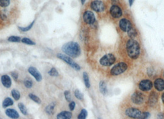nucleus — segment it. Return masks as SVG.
Here are the masks:
<instances>
[{
    "mask_svg": "<svg viewBox=\"0 0 164 119\" xmlns=\"http://www.w3.org/2000/svg\"><path fill=\"white\" fill-rule=\"evenodd\" d=\"M28 97H30V98L33 100V101H34L35 102H36V104H40L41 103V100L40 99L38 96H36V95L32 93H30L28 94Z\"/></svg>",
    "mask_w": 164,
    "mask_h": 119,
    "instance_id": "26",
    "label": "nucleus"
},
{
    "mask_svg": "<svg viewBox=\"0 0 164 119\" xmlns=\"http://www.w3.org/2000/svg\"><path fill=\"white\" fill-rule=\"evenodd\" d=\"M91 8L94 11L97 13H101L105 10V5L104 3L100 1V0H94L91 3Z\"/></svg>",
    "mask_w": 164,
    "mask_h": 119,
    "instance_id": "10",
    "label": "nucleus"
},
{
    "mask_svg": "<svg viewBox=\"0 0 164 119\" xmlns=\"http://www.w3.org/2000/svg\"><path fill=\"white\" fill-rule=\"evenodd\" d=\"M99 88L100 92L103 94V95L107 94V84L106 82L104 81H101L99 84Z\"/></svg>",
    "mask_w": 164,
    "mask_h": 119,
    "instance_id": "19",
    "label": "nucleus"
},
{
    "mask_svg": "<svg viewBox=\"0 0 164 119\" xmlns=\"http://www.w3.org/2000/svg\"><path fill=\"white\" fill-rule=\"evenodd\" d=\"M11 74L12 77L15 79V80H17L18 78H19V74H18V73L16 71H12L11 73Z\"/></svg>",
    "mask_w": 164,
    "mask_h": 119,
    "instance_id": "38",
    "label": "nucleus"
},
{
    "mask_svg": "<svg viewBox=\"0 0 164 119\" xmlns=\"http://www.w3.org/2000/svg\"><path fill=\"white\" fill-rule=\"evenodd\" d=\"M56 104L54 102L51 103L48 106H47L45 108V112L48 115H53L54 112V108H55Z\"/></svg>",
    "mask_w": 164,
    "mask_h": 119,
    "instance_id": "20",
    "label": "nucleus"
},
{
    "mask_svg": "<svg viewBox=\"0 0 164 119\" xmlns=\"http://www.w3.org/2000/svg\"><path fill=\"white\" fill-rule=\"evenodd\" d=\"M128 1H129L130 6H132V5H133V2H134V0H128Z\"/></svg>",
    "mask_w": 164,
    "mask_h": 119,
    "instance_id": "42",
    "label": "nucleus"
},
{
    "mask_svg": "<svg viewBox=\"0 0 164 119\" xmlns=\"http://www.w3.org/2000/svg\"><path fill=\"white\" fill-rule=\"evenodd\" d=\"M64 94L65 99H66L67 101H68V102H71L72 97H71L70 92L69 91H64Z\"/></svg>",
    "mask_w": 164,
    "mask_h": 119,
    "instance_id": "35",
    "label": "nucleus"
},
{
    "mask_svg": "<svg viewBox=\"0 0 164 119\" xmlns=\"http://www.w3.org/2000/svg\"><path fill=\"white\" fill-rule=\"evenodd\" d=\"M88 116V112L85 109H83L78 115V119H86Z\"/></svg>",
    "mask_w": 164,
    "mask_h": 119,
    "instance_id": "29",
    "label": "nucleus"
},
{
    "mask_svg": "<svg viewBox=\"0 0 164 119\" xmlns=\"http://www.w3.org/2000/svg\"><path fill=\"white\" fill-rule=\"evenodd\" d=\"M0 119H1V118H0Z\"/></svg>",
    "mask_w": 164,
    "mask_h": 119,
    "instance_id": "46",
    "label": "nucleus"
},
{
    "mask_svg": "<svg viewBox=\"0 0 164 119\" xmlns=\"http://www.w3.org/2000/svg\"><path fill=\"white\" fill-rule=\"evenodd\" d=\"M21 42L23 43L24 44H27L28 45H35L36 44V43L32 41L31 39H28L27 37H24L23 39H22Z\"/></svg>",
    "mask_w": 164,
    "mask_h": 119,
    "instance_id": "28",
    "label": "nucleus"
},
{
    "mask_svg": "<svg viewBox=\"0 0 164 119\" xmlns=\"http://www.w3.org/2000/svg\"><path fill=\"white\" fill-rule=\"evenodd\" d=\"M158 101V95L155 92H152L151 93L150 96L149 97V105L151 107H154Z\"/></svg>",
    "mask_w": 164,
    "mask_h": 119,
    "instance_id": "16",
    "label": "nucleus"
},
{
    "mask_svg": "<svg viewBox=\"0 0 164 119\" xmlns=\"http://www.w3.org/2000/svg\"><path fill=\"white\" fill-rule=\"evenodd\" d=\"M11 95L16 100H18L20 98V94L17 89H13L11 91Z\"/></svg>",
    "mask_w": 164,
    "mask_h": 119,
    "instance_id": "27",
    "label": "nucleus"
},
{
    "mask_svg": "<svg viewBox=\"0 0 164 119\" xmlns=\"http://www.w3.org/2000/svg\"><path fill=\"white\" fill-rule=\"evenodd\" d=\"M161 98H162V100L163 103L164 104V92H163V94H162V97H161Z\"/></svg>",
    "mask_w": 164,
    "mask_h": 119,
    "instance_id": "43",
    "label": "nucleus"
},
{
    "mask_svg": "<svg viewBox=\"0 0 164 119\" xmlns=\"http://www.w3.org/2000/svg\"><path fill=\"white\" fill-rule=\"evenodd\" d=\"M6 115L8 117L13 119H17L19 117V114L17 112V111L13 109H8L5 111Z\"/></svg>",
    "mask_w": 164,
    "mask_h": 119,
    "instance_id": "17",
    "label": "nucleus"
},
{
    "mask_svg": "<svg viewBox=\"0 0 164 119\" xmlns=\"http://www.w3.org/2000/svg\"><path fill=\"white\" fill-rule=\"evenodd\" d=\"M111 15L114 18H120L122 16V10L117 5H113L110 9Z\"/></svg>",
    "mask_w": 164,
    "mask_h": 119,
    "instance_id": "13",
    "label": "nucleus"
},
{
    "mask_svg": "<svg viewBox=\"0 0 164 119\" xmlns=\"http://www.w3.org/2000/svg\"><path fill=\"white\" fill-rule=\"evenodd\" d=\"M149 117H150V113L148 112H145L142 114L140 119H148Z\"/></svg>",
    "mask_w": 164,
    "mask_h": 119,
    "instance_id": "36",
    "label": "nucleus"
},
{
    "mask_svg": "<svg viewBox=\"0 0 164 119\" xmlns=\"http://www.w3.org/2000/svg\"><path fill=\"white\" fill-rule=\"evenodd\" d=\"M127 33H128V37L130 39H134L138 35L137 31L133 27H132V29H131L129 31L127 32Z\"/></svg>",
    "mask_w": 164,
    "mask_h": 119,
    "instance_id": "23",
    "label": "nucleus"
},
{
    "mask_svg": "<svg viewBox=\"0 0 164 119\" xmlns=\"http://www.w3.org/2000/svg\"><path fill=\"white\" fill-rule=\"evenodd\" d=\"M116 61L115 57L112 53L105 54L99 60V63L103 66H110Z\"/></svg>",
    "mask_w": 164,
    "mask_h": 119,
    "instance_id": "5",
    "label": "nucleus"
},
{
    "mask_svg": "<svg viewBox=\"0 0 164 119\" xmlns=\"http://www.w3.org/2000/svg\"><path fill=\"white\" fill-rule=\"evenodd\" d=\"M143 112L136 108H128L125 110V114L128 117L134 119H140Z\"/></svg>",
    "mask_w": 164,
    "mask_h": 119,
    "instance_id": "7",
    "label": "nucleus"
},
{
    "mask_svg": "<svg viewBox=\"0 0 164 119\" xmlns=\"http://www.w3.org/2000/svg\"><path fill=\"white\" fill-rule=\"evenodd\" d=\"M72 114L68 111H63L58 114L57 115V119H71Z\"/></svg>",
    "mask_w": 164,
    "mask_h": 119,
    "instance_id": "18",
    "label": "nucleus"
},
{
    "mask_svg": "<svg viewBox=\"0 0 164 119\" xmlns=\"http://www.w3.org/2000/svg\"><path fill=\"white\" fill-rule=\"evenodd\" d=\"M24 86L28 89L31 88L33 86V82L30 79H26L24 81Z\"/></svg>",
    "mask_w": 164,
    "mask_h": 119,
    "instance_id": "33",
    "label": "nucleus"
},
{
    "mask_svg": "<svg viewBox=\"0 0 164 119\" xmlns=\"http://www.w3.org/2000/svg\"><path fill=\"white\" fill-rule=\"evenodd\" d=\"M83 18L84 22L89 25L93 24L96 21V17L94 16V13L91 11H86L83 13Z\"/></svg>",
    "mask_w": 164,
    "mask_h": 119,
    "instance_id": "9",
    "label": "nucleus"
},
{
    "mask_svg": "<svg viewBox=\"0 0 164 119\" xmlns=\"http://www.w3.org/2000/svg\"><path fill=\"white\" fill-rule=\"evenodd\" d=\"M83 81H84V83H85L86 88H90L91 86L90 82V78H89V76L86 72H83Z\"/></svg>",
    "mask_w": 164,
    "mask_h": 119,
    "instance_id": "21",
    "label": "nucleus"
},
{
    "mask_svg": "<svg viewBox=\"0 0 164 119\" xmlns=\"http://www.w3.org/2000/svg\"><path fill=\"white\" fill-rule=\"evenodd\" d=\"M48 74L51 76H53V77H57L59 76V72L57 71V70L54 67H53L49 71H48Z\"/></svg>",
    "mask_w": 164,
    "mask_h": 119,
    "instance_id": "30",
    "label": "nucleus"
},
{
    "mask_svg": "<svg viewBox=\"0 0 164 119\" xmlns=\"http://www.w3.org/2000/svg\"><path fill=\"white\" fill-rule=\"evenodd\" d=\"M127 55L132 60H136L141 53L140 45L134 39H130L126 43Z\"/></svg>",
    "mask_w": 164,
    "mask_h": 119,
    "instance_id": "1",
    "label": "nucleus"
},
{
    "mask_svg": "<svg viewBox=\"0 0 164 119\" xmlns=\"http://www.w3.org/2000/svg\"><path fill=\"white\" fill-rule=\"evenodd\" d=\"M128 69V64L125 62H119L112 68L110 73L112 76H119L125 72Z\"/></svg>",
    "mask_w": 164,
    "mask_h": 119,
    "instance_id": "3",
    "label": "nucleus"
},
{
    "mask_svg": "<svg viewBox=\"0 0 164 119\" xmlns=\"http://www.w3.org/2000/svg\"><path fill=\"white\" fill-rule=\"evenodd\" d=\"M1 19H3V20H5L6 18H7V17H6V16L5 15V14H1Z\"/></svg>",
    "mask_w": 164,
    "mask_h": 119,
    "instance_id": "41",
    "label": "nucleus"
},
{
    "mask_svg": "<svg viewBox=\"0 0 164 119\" xmlns=\"http://www.w3.org/2000/svg\"><path fill=\"white\" fill-rule=\"evenodd\" d=\"M76 106V103L74 101H71L69 104V109L70 110H74L75 109V107Z\"/></svg>",
    "mask_w": 164,
    "mask_h": 119,
    "instance_id": "37",
    "label": "nucleus"
},
{
    "mask_svg": "<svg viewBox=\"0 0 164 119\" xmlns=\"http://www.w3.org/2000/svg\"><path fill=\"white\" fill-rule=\"evenodd\" d=\"M21 38L19 36H11L8 39V41L10 42H21Z\"/></svg>",
    "mask_w": 164,
    "mask_h": 119,
    "instance_id": "31",
    "label": "nucleus"
},
{
    "mask_svg": "<svg viewBox=\"0 0 164 119\" xmlns=\"http://www.w3.org/2000/svg\"><path fill=\"white\" fill-rule=\"evenodd\" d=\"M155 89L158 91H162L164 90V79L162 78H157L155 79L154 84Z\"/></svg>",
    "mask_w": 164,
    "mask_h": 119,
    "instance_id": "15",
    "label": "nucleus"
},
{
    "mask_svg": "<svg viewBox=\"0 0 164 119\" xmlns=\"http://www.w3.org/2000/svg\"><path fill=\"white\" fill-rule=\"evenodd\" d=\"M13 104L14 101L11 98H10V97H6L3 102V107L6 108L9 106H11L13 105Z\"/></svg>",
    "mask_w": 164,
    "mask_h": 119,
    "instance_id": "22",
    "label": "nucleus"
},
{
    "mask_svg": "<svg viewBox=\"0 0 164 119\" xmlns=\"http://www.w3.org/2000/svg\"><path fill=\"white\" fill-rule=\"evenodd\" d=\"M138 88L140 90L144 92H147L151 91L153 87V83L152 82L148 79H142L141 81H140L139 83L138 84Z\"/></svg>",
    "mask_w": 164,
    "mask_h": 119,
    "instance_id": "6",
    "label": "nucleus"
},
{
    "mask_svg": "<svg viewBox=\"0 0 164 119\" xmlns=\"http://www.w3.org/2000/svg\"><path fill=\"white\" fill-rule=\"evenodd\" d=\"M1 81L3 86L6 88H10L12 85L11 79L8 74L3 75L1 78Z\"/></svg>",
    "mask_w": 164,
    "mask_h": 119,
    "instance_id": "14",
    "label": "nucleus"
},
{
    "mask_svg": "<svg viewBox=\"0 0 164 119\" xmlns=\"http://www.w3.org/2000/svg\"><path fill=\"white\" fill-rule=\"evenodd\" d=\"M18 107H19V109L20 110V111L21 112V113L25 115H27L28 114V112H27V109L26 107L24 105L23 103H19L18 104Z\"/></svg>",
    "mask_w": 164,
    "mask_h": 119,
    "instance_id": "24",
    "label": "nucleus"
},
{
    "mask_svg": "<svg viewBox=\"0 0 164 119\" xmlns=\"http://www.w3.org/2000/svg\"><path fill=\"white\" fill-rule=\"evenodd\" d=\"M57 57L60 60L64 61L65 63L68 64L69 66H71L72 68H74L76 71H80L81 69V67L78 64L75 62L74 60L72 59V58L67 56V55H64L63 53H57Z\"/></svg>",
    "mask_w": 164,
    "mask_h": 119,
    "instance_id": "4",
    "label": "nucleus"
},
{
    "mask_svg": "<svg viewBox=\"0 0 164 119\" xmlns=\"http://www.w3.org/2000/svg\"><path fill=\"white\" fill-rule=\"evenodd\" d=\"M153 71H154V70H153V68H148V74L149 76H152L153 75Z\"/></svg>",
    "mask_w": 164,
    "mask_h": 119,
    "instance_id": "39",
    "label": "nucleus"
},
{
    "mask_svg": "<svg viewBox=\"0 0 164 119\" xmlns=\"http://www.w3.org/2000/svg\"><path fill=\"white\" fill-rule=\"evenodd\" d=\"M28 73H30L33 77H34L36 81L40 82L43 79L42 75L40 73V72L37 70V68L34 67V66H30L28 68Z\"/></svg>",
    "mask_w": 164,
    "mask_h": 119,
    "instance_id": "12",
    "label": "nucleus"
},
{
    "mask_svg": "<svg viewBox=\"0 0 164 119\" xmlns=\"http://www.w3.org/2000/svg\"><path fill=\"white\" fill-rule=\"evenodd\" d=\"M119 27L123 32H127L133 27V26L128 19L123 18L119 21Z\"/></svg>",
    "mask_w": 164,
    "mask_h": 119,
    "instance_id": "11",
    "label": "nucleus"
},
{
    "mask_svg": "<svg viewBox=\"0 0 164 119\" xmlns=\"http://www.w3.org/2000/svg\"><path fill=\"white\" fill-rule=\"evenodd\" d=\"M10 5V0H0V6L6 8Z\"/></svg>",
    "mask_w": 164,
    "mask_h": 119,
    "instance_id": "34",
    "label": "nucleus"
},
{
    "mask_svg": "<svg viewBox=\"0 0 164 119\" xmlns=\"http://www.w3.org/2000/svg\"><path fill=\"white\" fill-rule=\"evenodd\" d=\"M163 77H164V71H163Z\"/></svg>",
    "mask_w": 164,
    "mask_h": 119,
    "instance_id": "45",
    "label": "nucleus"
},
{
    "mask_svg": "<svg viewBox=\"0 0 164 119\" xmlns=\"http://www.w3.org/2000/svg\"><path fill=\"white\" fill-rule=\"evenodd\" d=\"M35 21H33L32 23L30 24H29L26 27H19L18 28H19V29L22 31V32H27V31H30L31 29L32 28L33 26H34V24H35Z\"/></svg>",
    "mask_w": 164,
    "mask_h": 119,
    "instance_id": "25",
    "label": "nucleus"
},
{
    "mask_svg": "<svg viewBox=\"0 0 164 119\" xmlns=\"http://www.w3.org/2000/svg\"><path fill=\"white\" fill-rule=\"evenodd\" d=\"M157 118L159 119H164V114L163 113H159L157 115Z\"/></svg>",
    "mask_w": 164,
    "mask_h": 119,
    "instance_id": "40",
    "label": "nucleus"
},
{
    "mask_svg": "<svg viewBox=\"0 0 164 119\" xmlns=\"http://www.w3.org/2000/svg\"><path fill=\"white\" fill-rule=\"evenodd\" d=\"M75 96L76 97V99H78L80 100H83L84 99V96H83V93L80 92L78 89H76L74 92Z\"/></svg>",
    "mask_w": 164,
    "mask_h": 119,
    "instance_id": "32",
    "label": "nucleus"
},
{
    "mask_svg": "<svg viewBox=\"0 0 164 119\" xmlns=\"http://www.w3.org/2000/svg\"><path fill=\"white\" fill-rule=\"evenodd\" d=\"M62 51L71 58H77L81 54V48L77 42H68L62 47Z\"/></svg>",
    "mask_w": 164,
    "mask_h": 119,
    "instance_id": "2",
    "label": "nucleus"
},
{
    "mask_svg": "<svg viewBox=\"0 0 164 119\" xmlns=\"http://www.w3.org/2000/svg\"><path fill=\"white\" fill-rule=\"evenodd\" d=\"M85 1H86V0H81V2H82V5H84Z\"/></svg>",
    "mask_w": 164,
    "mask_h": 119,
    "instance_id": "44",
    "label": "nucleus"
},
{
    "mask_svg": "<svg viewBox=\"0 0 164 119\" xmlns=\"http://www.w3.org/2000/svg\"><path fill=\"white\" fill-rule=\"evenodd\" d=\"M131 99H132V101L133 104H136V105H141V104L144 103L145 97L143 93L139 91H135L132 95Z\"/></svg>",
    "mask_w": 164,
    "mask_h": 119,
    "instance_id": "8",
    "label": "nucleus"
}]
</instances>
